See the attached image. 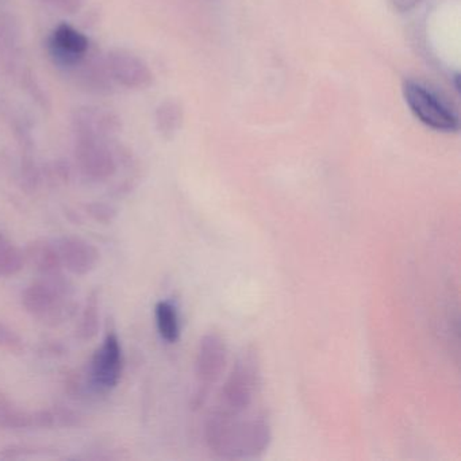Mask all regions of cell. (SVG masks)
I'll return each instance as SVG.
<instances>
[{
  "mask_svg": "<svg viewBox=\"0 0 461 461\" xmlns=\"http://www.w3.org/2000/svg\"><path fill=\"white\" fill-rule=\"evenodd\" d=\"M261 387V361L256 348L242 350L223 383L215 409L229 414H247Z\"/></svg>",
  "mask_w": 461,
  "mask_h": 461,
  "instance_id": "3957f363",
  "label": "cell"
},
{
  "mask_svg": "<svg viewBox=\"0 0 461 461\" xmlns=\"http://www.w3.org/2000/svg\"><path fill=\"white\" fill-rule=\"evenodd\" d=\"M156 326L164 341L175 344L180 337L179 315L171 302L160 301L155 307Z\"/></svg>",
  "mask_w": 461,
  "mask_h": 461,
  "instance_id": "9a60e30c",
  "label": "cell"
},
{
  "mask_svg": "<svg viewBox=\"0 0 461 461\" xmlns=\"http://www.w3.org/2000/svg\"><path fill=\"white\" fill-rule=\"evenodd\" d=\"M403 96L412 114L428 128L437 131H457L458 118L436 94L420 83L407 80L403 85Z\"/></svg>",
  "mask_w": 461,
  "mask_h": 461,
  "instance_id": "8992f818",
  "label": "cell"
},
{
  "mask_svg": "<svg viewBox=\"0 0 461 461\" xmlns=\"http://www.w3.org/2000/svg\"><path fill=\"white\" fill-rule=\"evenodd\" d=\"M23 306L44 325H61L74 315V288L64 274L40 276L23 290Z\"/></svg>",
  "mask_w": 461,
  "mask_h": 461,
  "instance_id": "7a4b0ae2",
  "label": "cell"
},
{
  "mask_svg": "<svg viewBox=\"0 0 461 461\" xmlns=\"http://www.w3.org/2000/svg\"><path fill=\"white\" fill-rule=\"evenodd\" d=\"M226 358L225 339L218 333L204 334L196 352L195 391L191 401L194 410H199L206 403L212 388L222 376Z\"/></svg>",
  "mask_w": 461,
  "mask_h": 461,
  "instance_id": "277c9868",
  "label": "cell"
},
{
  "mask_svg": "<svg viewBox=\"0 0 461 461\" xmlns=\"http://www.w3.org/2000/svg\"><path fill=\"white\" fill-rule=\"evenodd\" d=\"M155 120L158 133L166 139H172L182 126V107L175 101L161 102L156 109Z\"/></svg>",
  "mask_w": 461,
  "mask_h": 461,
  "instance_id": "e0dca14e",
  "label": "cell"
},
{
  "mask_svg": "<svg viewBox=\"0 0 461 461\" xmlns=\"http://www.w3.org/2000/svg\"><path fill=\"white\" fill-rule=\"evenodd\" d=\"M422 0H393V6L401 13L410 12L417 7Z\"/></svg>",
  "mask_w": 461,
  "mask_h": 461,
  "instance_id": "44dd1931",
  "label": "cell"
},
{
  "mask_svg": "<svg viewBox=\"0 0 461 461\" xmlns=\"http://www.w3.org/2000/svg\"><path fill=\"white\" fill-rule=\"evenodd\" d=\"M120 128V121L113 113L94 107H83L74 115L75 133L94 134L106 139Z\"/></svg>",
  "mask_w": 461,
  "mask_h": 461,
  "instance_id": "8fae6325",
  "label": "cell"
},
{
  "mask_svg": "<svg viewBox=\"0 0 461 461\" xmlns=\"http://www.w3.org/2000/svg\"><path fill=\"white\" fill-rule=\"evenodd\" d=\"M101 326V312H99V291H91L86 299L79 323L77 326V337L83 342L91 341L98 336Z\"/></svg>",
  "mask_w": 461,
  "mask_h": 461,
  "instance_id": "5bb4252c",
  "label": "cell"
},
{
  "mask_svg": "<svg viewBox=\"0 0 461 461\" xmlns=\"http://www.w3.org/2000/svg\"><path fill=\"white\" fill-rule=\"evenodd\" d=\"M210 452L225 460L258 458L272 441L271 425L264 415L229 414L214 409L204 423Z\"/></svg>",
  "mask_w": 461,
  "mask_h": 461,
  "instance_id": "6da1fadb",
  "label": "cell"
},
{
  "mask_svg": "<svg viewBox=\"0 0 461 461\" xmlns=\"http://www.w3.org/2000/svg\"><path fill=\"white\" fill-rule=\"evenodd\" d=\"M106 68L112 80L129 90H145L152 86L153 74L149 66L129 50H110Z\"/></svg>",
  "mask_w": 461,
  "mask_h": 461,
  "instance_id": "9c48e42d",
  "label": "cell"
},
{
  "mask_svg": "<svg viewBox=\"0 0 461 461\" xmlns=\"http://www.w3.org/2000/svg\"><path fill=\"white\" fill-rule=\"evenodd\" d=\"M63 269L75 276H86L98 267L101 252L95 245L77 236L60 237L55 241Z\"/></svg>",
  "mask_w": 461,
  "mask_h": 461,
  "instance_id": "30bf717a",
  "label": "cell"
},
{
  "mask_svg": "<svg viewBox=\"0 0 461 461\" xmlns=\"http://www.w3.org/2000/svg\"><path fill=\"white\" fill-rule=\"evenodd\" d=\"M88 48L87 37L67 23L59 25L47 42L50 60L60 68L77 69L87 56Z\"/></svg>",
  "mask_w": 461,
  "mask_h": 461,
  "instance_id": "ba28073f",
  "label": "cell"
},
{
  "mask_svg": "<svg viewBox=\"0 0 461 461\" xmlns=\"http://www.w3.org/2000/svg\"><path fill=\"white\" fill-rule=\"evenodd\" d=\"M0 349L15 353V355H20L25 349L23 339L13 329L7 328L4 323H0Z\"/></svg>",
  "mask_w": 461,
  "mask_h": 461,
  "instance_id": "d6986e66",
  "label": "cell"
},
{
  "mask_svg": "<svg viewBox=\"0 0 461 461\" xmlns=\"http://www.w3.org/2000/svg\"><path fill=\"white\" fill-rule=\"evenodd\" d=\"M34 411H26L15 404V402L0 393V428L9 430H23V429H33Z\"/></svg>",
  "mask_w": 461,
  "mask_h": 461,
  "instance_id": "4fadbf2b",
  "label": "cell"
},
{
  "mask_svg": "<svg viewBox=\"0 0 461 461\" xmlns=\"http://www.w3.org/2000/svg\"><path fill=\"white\" fill-rule=\"evenodd\" d=\"M0 28H2V23H0ZM0 36H2V34H0Z\"/></svg>",
  "mask_w": 461,
  "mask_h": 461,
  "instance_id": "7402d4cb",
  "label": "cell"
},
{
  "mask_svg": "<svg viewBox=\"0 0 461 461\" xmlns=\"http://www.w3.org/2000/svg\"><path fill=\"white\" fill-rule=\"evenodd\" d=\"M125 366L122 345L114 330L104 337L101 347L91 357L86 385L95 393H106L114 390L120 383Z\"/></svg>",
  "mask_w": 461,
  "mask_h": 461,
  "instance_id": "5b68a950",
  "label": "cell"
},
{
  "mask_svg": "<svg viewBox=\"0 0 461 461\" xmlns=\"http://www.w3.org/2000/svg\"><path fill=\"white\" fill-rule=\"evenodd\" d=\"M25 266L23 250L0 231V279L20 274Z\"/></svg>",
  "mask_w": 461,
  "mask_h": 461,
  "instance_id": "2e32d148",
  "label": "cell"
},
{
  "mask_svg": "<svg viewBox=\"0 0 461 461\" xmlns=\"http://www.w3.org/2000/svg\"><path fill=\"white\" fill-rule=\"evenodd\" d=\"M23 256L25 261L39 272L40 276H56L63 274L58 248L55 242L50 240L39 239L29 242Z\"/></svg>",
  "mask_w": 461,
  "mask_h": 461,
  "instance_id": "7c38bea8",
  "label": "cell"
},
{
  "mask_svg": "<svg viewBox=\"0 0 461 461\" xmlns=\"http://www.w3.org/2000/svg\"><path fill=\"white\" fill-rule=\"evenodd\" d=\"M75 158L83 176L104 182L117 172V161L104 137L75 133Z\"/></svg>",
  "mask_w": 461,
  "mask_h": 461,
  "instance_id": "52a82bcc",
  "label": "cell"
},
{
  "mask_svg": "<svg viewBox=\"0 0 461 461\" xmlns=\"http://www.w3.org/2000/svg\"><path fill=\"white\" fill-rule=\"evenodd\" d=\"M86 212L96 222L110 225L113 221L117 218V209L112 204L104 203V202H93V203L86 206Z\"/></svg>",
  "mask_w": 461,
  "mask_h": 461,
  "instance_id": "ac0fdd59",
  "label": "cell"
},
{
  "mask_svg": "<svg viewBox=\"0 0 461 461\" xmlns=\"http://www.w3.org/2000/svg\"><path fill=\"white\" fill-rule=\"evenodd\" d=\"M66 14H77L82 10L85 0H42Z\"/></svg>",
  "mask_w": 461,
  "mask_h": 461,
  "instance_id": "ffe728a7",
  "label": "cell"
}]
</instances>
